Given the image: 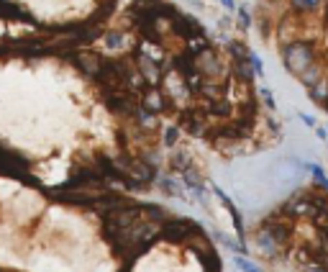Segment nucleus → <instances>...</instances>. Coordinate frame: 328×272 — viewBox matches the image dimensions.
Listing matches in <instances>:
<instances>
[{
    "label": "nucleus",
    "mask_w": 328,
    "mask_h": 272,
    "mask_svg": "<svg viewBox=\"0 0 328 272\" xmlns=\"http://www.w3.org/2000/svg\"><path fill=\"white\" fill-rule=\"evenodd\" d=\"M180 149L118 23L95 44L0 47V175L65 198L149 195Z\"/></svg>",
    "instance_id": "nucleus-1"
},
{
    "label": "nucleus",
    "mask_w": 328,
    "mask_h": 272,
    "mask_svg": "<svg viewBox=\"0 0 328 272\" xmlns=\"http://www.w3.org/2000/svg\"><path fill=\"white\" fill-rule=\"evenodd\" d=\"M264 255L293 272H328V190L303 187L254 229Z\"/></svg>",
    "instance_id": "nucleus-2"
}]
</instances>
